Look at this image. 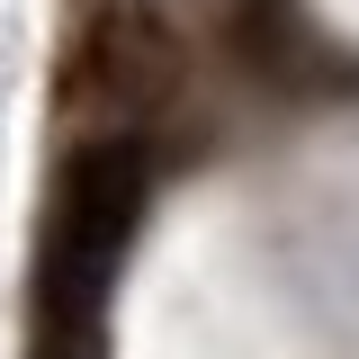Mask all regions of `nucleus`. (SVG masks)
Listing matches in <instances>:
<instances>
[{
	"instance_id": "1",
	"label": "nucleus",
	"mask_w": 359,
	"mask_h": 359,
	"mask_svg": "<svg viewBox=\"0 0 359 359\" xmlns=\"http://www.w3.org/2000/svg\"><path fill=\"white\" fill-rule=\"evenodd\" d=\"M144 207H153V153L135 135H99L63 162L36 243V359H99V323L144 233Z\"/></svg>"
}]
</instances>
